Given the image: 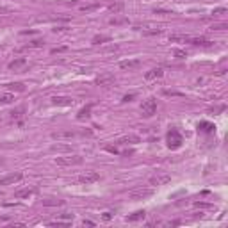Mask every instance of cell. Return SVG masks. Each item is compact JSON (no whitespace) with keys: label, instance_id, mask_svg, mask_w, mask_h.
<instances>
[{"label":"cell","instance_id":"obj_1","mask_svg":"<svg viewBox=\"0 0 228 228\" xmlns=\"http://www.w3.org/2000/svg\"><path fill=\"white\" fill-rule=\"evenodd\" d=\"M167 146L171 150H177V148L182 146V135H180V132H178L177 128H171L167 132Z\"/></svg>","mask_w":228,"mask_h":228},{"label":"cell","instance_id":"obj_2","mask_svg":"<svg viewBox=\"0 0 228 228\" xmlns=\"http://www.w3.org/2000/svg\"><path fill=\"white\" fill-rule=\"evenodd\" d=\"M157 112V102L155 98H148L146 102H143V105H141V114L145 118H151L153 114Z\"/></svg>","mask_w":228,"mask_h":228},{"label":"cell","instance_id":"obj_3","mask_svg":"<svg viewBox=\"0 0 228 228\" xmlns=\"http://www.w3.org/2000/svg\"><path fill=\"white\" fill-rule=\"evenodd\" d=\"M171 180V177L167 175V173H164V171H157L155 175H151L150 177V185H166L167 182Z\"/></svg>","mask_w":228,"mask_h":228},{"label":"cell","instance_id":"obj_4","mask_svg":"<svg viewBox=\"0 0 228 228\" xmlns=\"http://www.w3.org/2000/svg\"><path fill=\"white\" fill-rule=\"evenodd\" d=\"M98 180H100V175H98L96 171H86L84 175L78 177V182H80V184H86V185L95 184V182H98Z\"/></svg>","mask_w":228,"mask_h":228},{"label":"cell","instance_id":"obj_5","mask_svg":"<svg viewBox=\"0 0 228 228\" xmlns=\"http://www.w3.org/2000/svg\"><path fill=\"white\" fill-rule=\"evenodd\" d=\"M57 164H59V166H77V164H82V157H78V155L59 157V159H57Z\"/></svg>","mask_w":228,"mask_h":228},{"label":"cell","instance_id":"obj_6","mask_svg":"<svg viewBox=\"0 0 228 228\" xmlns=\"http://www.w3.org/2000/svg\"><path fill=\"white\" fill-rule=\"evenodd\" d=\"M153 194V191L151 189H134V191H130L128 193V196L132 198V200H143V198H148V196H151Z\"/></svg>","mask_w":228,"mask_h":228},{"label":"cell","instance_id":"obj_7","mask_svg":"<svg viewBox=\"0 0 228 228\" xmlns=\"http://www.w3.org/2000/svg\"><path fill=\"white\" fill-rule=\"evenodd\" d=\"M22 173H11V175H6V177L0 178V185H11V184H16L22 180Z\"/></svg>","mask_w":228,"mask_h":228},{"label":"cell","instance_id":"obj_8","mask_svg":"<svg viewBox=\"0 0 228 228\" xmlns=\"http://www.w3.org/2000/svg\"><path fill=\"white\" fill-rule=\"evenodd\" d=\"M139 66H141L139 59H128V61H121V62H119V68H121V70H128V72L137 70Z\"/></svg>","mask_w":228,"mask_h":228},{"label":"cell","instance_id":"obj_9","mask_svg":"<svg viewBox=\"0 0 228 228\" xmlns=\"http://www.w3.org/2000/svg\"><path fill=\"white\" fill-rule=\"evenodd\" d=\"M139 141H141V139H139V135H134V134H130V135L119 137L116 143H118V145H137Z\"/></svg>","mask_w":228,"mask_h":228},{"label":"cell","instance_id":"obj_10","mask_svg":"<svg viewBox=\"0 0 228 228\" xmlns=\"http://www.w3.org/2000/svg\"><path fill=\"white\" fill-rule=\"evenodd\" d=\"M112 82H114V75H111V73L102 75V77L96 78V84H98V86H111Z\"/></svg>","mask_w":228,"mask_h":228},{"label":"cell","instance_id":"obj_11","mask_svg":"<svg viewBox=\"0 0 228 228\" xmlns=\"http://www.w3.org/2000/svg\"><path fill=\"white\" fill-rule=\"evenodd\" d=\"M164 75V70L162 68H153V70H150V72H146V80H153V78H159Z\"/></svg>","mask_w":228,"mask_h":228},{"label":"cell","instance_id":"obj_12","mask_svg":"<svg viewBox=\"0 0 228 228\" xmlns=\"http://www.w3.org/2000/svg\"><path fill=\"white\" fill-rule=\"evenodd\" d=\"M25 64H27V59H25V57H18V59L9 62V70H20V68H23Z\"/></svg>","mask_w":228,"mask_h":228},{"label":"cell","instance_id":"obj_13","mask_svg":"<svg viewBox=\"0 0 228 228\" xmlns=\"http://www.w3.org/2000/svg\"><path fill=\"white\" fill-rule=\"evenodd\" d=\"M52 137H54V139H72V137H75V132H72V130H66V132H54Z\"/></svg>","mask_w":228,"mask_h":228},{"label":"cell","instance_id":"obj_14","mask_svg":"<svg viewBox=\"0 0 228 228\" xmlns=\"http://www.w3.org/2000/svg\"><path fill=\"white\" fill-rule=\"evenodd\" d=\"M56 105H72L73 100L72 98H68V96H56V98H52Z\"/></svg>","mask_w":228,"mask_h":228},{"label":"cell","instance_id":"obj_15","mask_svg":"<svg viewBox=\"0 0 228 228\" xmlns=\"http://www.w3.org/2000/svg\"><path fill=\"white\" fill-rule=\"evenodd\" d=\"M145 216H146L145 210H137V212H134V214H130V216H127V221H130V223L139 221V219H145Z\"/></svg>","mask_w":228,"mask_h":228},{"label":"cell","instance_id":"obj_16","mask_svg":"<svg viewBox=\"0 0 228 228\" xmlns=\"http://www.w3.org/2000/svg\"><path fill=\"white\" fill-rule=\"evenodd\" d=\"M91 109H93V105H86L84 109H80V111H78L77 118H78V119H87V118L91 116Z\"/></svg>","mask_w":228,"mask_h":228},{"label":"cell","instance_id":"obj_17","mask_svg":"<svg viewBox=\"0 0 228 228\" xmlns=\"http://www.w3.org/2000/svg\"><path fill=\"white\" fill-rule=\"evenodd\" d=\"M34 193H36V189H20L14 196H16V198H29V196L34 194Z\"/></svg>","mask_w":228,"mask_h":228},{"label":"cell","instance_id":"obj_18","mask_svg":"<svg viewBox=\"0 0 228 228\" xmlns=\"http://www.w3.org/2000/svg\"><path fill=\"white\" fill-rule=\"evenodd\" d=\"M193 45H201V46H210L212 45V41H209V39H205V38H196V39H189Z\"/></svg>","mask_w":228,"mask_h":228},{"label":"cell","instance_id":"obj_19","mask_svg":"<svg viewBox=\"0 0 228 228\" xmlns=\"http://www.w3.org/2000/svg\"><path fill=\"white\" fill-rule=\"evenodd\" d=\"M198 128H200L201 132H212V130H214V125H212V123H207V121H201L200 125H198Z\"/></svg>","mask_w":228,"mask_h":228},{"label":"cell","instance_id":"obj_20","mask_svg":"<svg viewBox=\"0 0 228 228\" xmlns=\"http://www.w3.org/2000/svg\"><path fill=\"white\" fill-rule=\"evenodd\" d=\"M43 205L45 207H56V205H64V201L62 200H43Z\"/></svg>","mask_w":228,"mask_h":228},{"label":"cell","instance_id":"obj_21","mask_svg":"<svg viewBox=\"0 0 228 228\" xmlns=\"http://www.w3.org/2000/svg\"><path fill=\"white\" fill-rule=\"evenodd\" d=\"M105 41H111V36H95V38H93V43L95 45L105 43Z\"/></svg>","mask_w":228,"mask_h":228},{"label":"cell","instance_id":"obj_22","mask_svg":"<svg viewBox=\"0 0 228 228\" xmlns=\"http://www.w3.org/2000/svg\"><path fill=\"white\" fill-rule=\"evenodd\" d=\"M13 100H14V96L9 95V93H6V95H0V102H2V103H11Z\"/></svg>","mask_w":228,"mask_h":228},{"label":"cell","instance_id":"obj_23","mask_svg":"<svg viewBox=\"0 0 228 228\" xmlns=\"http://www.w3.org/2000/svg\"><path fill=\"white\" fill-rule=\"evenodd\" d=\"M7 87H9V89H16V91H25V86H23V84H20V82H16V84H9Z\"/></svg>","mask_w":228,"mask_h":228},{"label":"cell","instance_id":"obj_24","mask_svg":"<svg viewBox=\"0 0 228 228\" xmlns=\"http://www.w3.org/2000/svg\"><path fill=\"white\" fill-rule=\"evenodd\" d=\"M171 41H189V38L187 36H180V34H175V36H171Z\"/></svg>","mask_w":228,"mask_h":228},{"label":"cell","instance_id":"obj_25","mask_svg":"<svg viewBox=\"0 0 228 228\" xmlns=\"http://www.w3.org/2000/svg\"><path fill=\"white\" fill-rule=\"evenodd\" d=\"M111 23L112 25H121V23H127V18H112Z\"/></svg>","mask_w":228,"mask_h":228},{"label":"cell","instance_id":"obj_26","mask_svg":"<svg viewBox=\"0 0 228 228\" xmlns=\"http://www.w3.org/2000/svg\"><path fill=\"white\" fill-rule=\"evenodd\" d=\"M96 7H98V4H93V6H86V7H82L80 11H82V13H89V11H95Z\"/></svg>","mask_w":228,"mask_h":228},{"label":"cell","instance_id":"obj_27","mask_svg":"<svg viewBox=\"0 0 228 228\" xmlns=\"http://www.w3.org/2000/svg\"><path fill=\"white\" fill-rule=\"evenodd\" d=\"M112 13H121L123 11V4H116V6H111Z\"/></svg>","mask_w":228,"mask_h":228},{"label":"cell","instance_id":"obj_28","mask_svg":"<svg viewBox=\"0 0 228 228\" xmlns=\"http://www.w3.org/2000/svg\"><path fill=\"white\" fill-rule=\"evenodd\" d=\"M173 56H177L178 59H182V57H185L187 54H185L184 50H178V48H177V50H173Z\"/></svg>","mask_w":228,"mask_h":228},{"label":"cell","instance_id":"obj_29","mask_svg":"<svg viewBox=\"0 0 228 228\" xmlns=\"http://www.w3.org/2000/svg\"><path fill=\"white\" fill-rule=\"evenodd\" d=\"M50 226H70V223H62V221H52Z\"/></svg>","mask_w":228,"mask_h":228},{"label":"cell","instance_id":"obj_30","mask_svg":"<svg viewBox=\"0 0 228 228\" xmlns=\"http://www.w3.org/2000/svg\"><path fill=\"white\" fill-rule=\"evenodd\" d=\"M226 27H228L226 23H217V25H214L212 29H214V30H225Z\"/></svg>","mask_w":228,"mask_h":228},{"label":"cell","instance_id":"obj_31","mask_svg":"<svg viewBox=\"0 0 228 228\" xmlns=\"http://www.w3.org/2000/svg\"><path fill=\"white\" fill-rule=\"evenodd\" d=\"M134 98H135V95H134V93H130V95H125V96H123L121 102H132Z\"/></svg>","mask_w":228,"mask_h":228},{"label":"cell","instance_id":"obj_32","mask_svg":"<svg viewBox=\"0 0 228 228\" xmlns=\"http://www.w3.org/2000/svg\"><path fill=\"white\" fill-rule=\"evenodd\" d=\"M225 13H226V9H225V7H219V9H214V13H212V14H225Z\"/></svg>","mask_w":228,"mask_h":228},{"label":"cell","instance_id":"obj_33","mask_svg":"<svg viewBox=\"0 0 228 228\" xmlns=\"http://www.w3.org/2000/svg\"><path fill=\"white\" fill-rule=\"evenodd\" d=\"M30 46H34V48H38V46H43V41H32V43H30Z\"/></svg>","mask_w":228,"mask_h":228},{"label":"cell","instance_id":"obj_34","mask_svg":"<svg viewBox=\"0 0 228 228\" xmlns=\"http://www.w3.org/2000/svg\"><path fill=\"white\" fill-rule=\"evenodd\" d=\"M82 225H84V226H95V223H93V221H89V219H84Z\"/></svg>","mask_w":228,"mask_h":228},{"label":"cell","instance_id":"obj_35","mask_svg":"<svg viewBox=\"0 0 228 228\" xmlns=\"http://www.w3.org/2000/svg\"><path fill=\"white\" fill-rule=\"evenodd\" d=\"M102 217H103L105 221H109V219L112 217V214H111V212H103V216H102Z\"/></svg>","mask_w":228,"mask_h":228},{"label":"cell","instance_id":"obj_36","mask_svg":"<svg viewBox=\"0 0 228 228\" xmlns=\"http://www.w3.org/2000/svg\"><path fill=\"white\" fill-rule=\"evenodd\" d=\"M62 219H68V221H72V219H73V214H62Z\"/></svg>","mask_w":228,"mask_h":228},{"label":"cell","instance_id":"obj_37","mask_svg":"<svg viewBox=\"0 0 228 228\" xmlns=\"http://www.w3.org/2000/svg\"><path fill=\"white\" fill-rule=\"evenodd\" d=\"M64 50H66L64 46H61V48H54V50H52V54H57V52H64Z\"/></svg>","mask_w":228,"mask_h":228},{"label":"cell","instance_id":"obj_38","mask_svg":"<svg viewBox=\"0 0 228 228\" xmlns=\"http://www.w3.org/2000/svg\"><path fill=\"white\" fill-rule=\"evenodd\" d=\"M219 111H225V105H219L216 109H212V112H219Z\"/></svg>","mask_w":228,"mask_h":228},{"label":"cell","instance_id":"obj_39","mask_svg":"<svg viewBox=\"0 0 228 228\" xmlns=\"http://www.w3.org/2000/svg\"><path fill=\"white\" fill-rule=\"evenodd\" d=\"M0 164H2V159H0Z\"/></svg>","mask_w":228,"mask_h":228}]
</instances>
